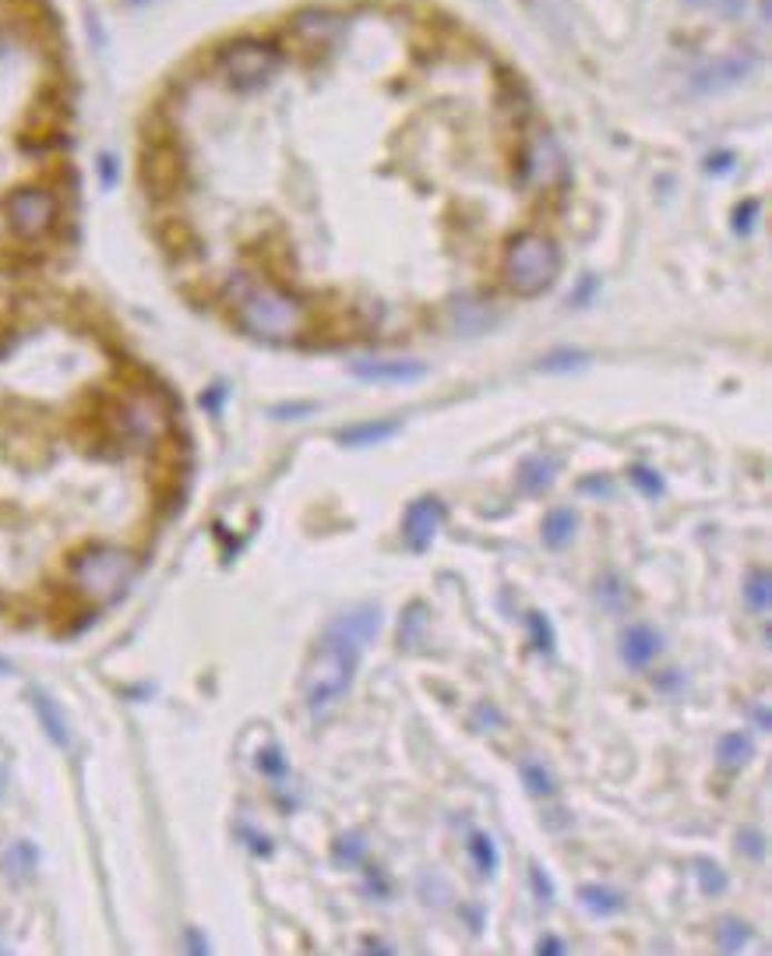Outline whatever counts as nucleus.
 Here are the masks:
<instances>
[{"label": "nucleus", "mask_w": 772, "mask_h": 956, "mask_svg": "<svg viewBox=\"0 0 772 956\" xmlns=\"http://www.w3.org/2000/svg\"><path fill=\"white\" fill-rule=\"evenodd\" d=\"M522 784H526V791L532 794V798H553V794H558V784H553V776H550V769L544 766V763H522Z\"/></svg>", "instance_id": "4be33fe9"}, {"label": "nucleus", "mask_w": 772, "mask_h": 956, "mask_svg": "<svg viewBox=\"0 0 772 956\" xmlns=\"http://www.w3.org/2000/svg\"><path fill=\"white\" fill-rule=\"evenodd\" d=\"M537 953L540 956H561V953H568V946L561 939H553V935H544V939L537 943Z\"/></svg>", "instance_id": "4c0bfd02"}, {"label": "nucleus", "mask_w": 772, "mask_h": 956, "mask_svg": "<svg viewBox=\"0 0 772 956\" xmlns=\"http://www.w3.org/2000/svg\"><path fill=\"white\" fill-rule=\"evenodd\" d=\"M529 883H532V893H537V900L553 904V883L547 879V872L540 865H529Z\"/></svg>", "instance_id": "c756f323"}, {"label": "nucleus", "mask_w": 772, "mask_h": 956, "mask_svg": "<svg viewBox=\"0 0 772 956\" xmlns=\"http://www.w3.org/2000/svg\"><path fill=\"white\" fill-rule=\"evenodd\" d=\"M230 311L247 335L265 343H293L311 329V311L301 296L290 290L265 283L257 275H233L230 279Z\"/></svg>", "instance_id": "f03ea898"}, {"label": "nucleus", "mask_w": 772, "mask_h": 956, "mask_svg": "<svg viewBox=\"0 0 772 956\" xmlns=\"http://www.w3.org/2000/svg\"><path fill=\"white\" fill-rule=\"evenodd\" d=\"M32 706H35L39 724H43V731L50 734V742H53L57 748H71V745H74V734H71V724H68L64 710L57 706L43 688H32Z\"/></svg>", "instance_id": "ddd939ff"}, {"label": "nucleus", "mask_w": 772, "mask_h": 956, "mask_svg": "<svg viewBox=\"0 0 772 956\" xmlns=\"http://www.w3.org/2000/svg\"><path fill=\"white\" fill-rule=\"evenodd\" d=\"M738 844H741V851L748 854V858H755V862L765 858V836H762L759 829H741V833H738Z\"/></svg>", "instance_id": "c85d7f7f"}, {"label": "nucleus", "mask_w": 772, "mask_h": 956, "mask_svg": "<svg viewBox=\"0 0 772 956\" xmlns=\"http://www.w3.org/2000/svg\"><path fill=\"white\" fill-rule=\"evenodd\" d=\"M353 374L364 378V382H378V385H409V382H420L427 368L420 361H356Z\"/></svg>", "instance_id": "9b49d317"}, {"label": "nucleus", "mask_w": 772, "mask_h": 956, "mask_svg": "<svg viewBox=\"0 0 772 956\" xmlns=\"http://www.w3.org/2000/svg\"><path fill=\"white\" fill-rule=\"evenodd\" d=\"M751 755H755V742L741 731H730L717 742V763L723 773H741L751 763Z\"/></svg>", "instance_id": "2eb2a0df"}, {"label": "nucleus", "mask_w": 772, "mask_h": 956, "mask_svg": "<svg viewBox=\"0 0 772 956\" xmlns=\"http://www.w3.org/2000/svg\"><path fill=\"white\" fill-rule=\"evenodd\" d=\"M145 181H152L155 191H170L181 181V155L173 149H155L152 155H145Z\"/></svg>", "instance_id": "f3484780"}, {"label": "nucleus", "mask_w": 772, "mask_h": 956, "mask_svg": "<svg viewBox=\"0 0 772 956\" xmlns=\"http://www.w3.org/2000/svg\"><path fill=\"white\" fill-rule=\"evenodd\" d=\"M526 625H529V632H532V650L537 653H553V628H550V617L547 614H540V611H529L526 614Z\"/></svg>", "instance_id": "bb28decb"}, {"label": "nucleus", "mask_w": 772, "mask_h": 956, "mask_svg": "<svg viewBox=\"0 0 772 956\" xmlns=\"http://www.w3.org/2000/svg\"><path fill=\"white\" fill-rule=\"evenodd\" d=\"M11 865H18V872L22 875H29L32 872V865H35V851H32V844H18L14 851H11V858H8Z\"/></svg>", "instance_id": "72a5a7b5"}, {"label": "nucleus", "mask_w": 772, "mask_h": 956, "mask_svg": "<svg viewBox=\"0 0 772 956\" xmlns=\"http://www.w3.org/2000/svg\"><path fill=\"white\" fill-rule=\"evenodd\" d=\"M755 215H759V202H744V205L738 209V215H734L738 230H741V233H748L751 227H755Z\"/></svg>", "instance_id": "c9c22d12"}, {"label": "nucleus", "mask_w": 772, "mask_h": 956, "mask_svg": "<svg viewBox=\"0 0 772 956\" xmlns=\"http://www.w3.org/2000/svg\"><path fill=\"white\" fill-rule=\"evenodd\" d=\"M501 724H505V716L494 710V706H480V710H477V721H473V727H487V731H490V727H501Z\"/></svg>", "instance_id": "e433bc0d"}, {"label": "nucleus", "mask_w": 772, "mask_h": 956, "mask_svg": "<svg viewBox=\"0 0 772 956\" xmlns=\"http://www.w3.org/2000/svg\"><path fill=\"white\" fill-rule=\"evenodd\" d=\"M283 68V57L272 43H257V39H241L233 43L223 57H220V74L233 89H262L265 82H272L275 74Z\"/></svg>", "instance_id": "39448f33"}, {"label": "nucleus", "mask_w": 772, "mask_h": 956, "mask_svg": "<svg viewBox=\"0 0 772 956\" xmlns=\"http://www.w3.org/2000/svg\"><path fill=\"white\" fill-rule=\"evenodd\" d=\"M399 431H403L399 421H370V424H353V427L339 431L335 434V442L346 445V449H374V445L392 442Z\"/></svg>", "instance_id": "4468645a"}, {"label": "nucleus", "mask_w": 772, "mask_h": 956, "mask_svg": "<svg viewBox=\"0 0 772 956\" xmlns=\"http://www.w3.org/2000/svg\"><path fill=\"white\" fill-rule=\"evenodd\" d=\"M382 632V607L378 604H360L346 611L343 617L322 632L318 646H314L307 674H304V700L307 713L314 721H328L346 700V692L360 671L364 650L378 640Z\"/></svg>", "instance_id": "f257e3e1"}, {"label": "nucleus", "mask_w": 772, "mask_h": 956, "mask_svg": "<svg viewBox=\"0 0 772 956\" xmlns=\"http://www.w3.org/2000/svg\"><path fill=\"white\" fill-rule=\"evenodd\" d=\"M121 427L134 437V442L152 445L170 431V413L155 395H131L121 406Z\"/></svg>", "instance_id": "6e6552de"}, {"label": "nucleus", "mask_w": 772, "mask_h": 956, "mask_svg": "<svg viewBox=\"0 0 772 956\" xmlns=\"http://www.w3.org/2000/svg\"><path fill=\"white\" fill-rule=\"evenodd\" d=\"M558 466L561 463L553 460V455H532L519 470V487L526 494H544L553 484V476H558Z\"/></svg>", "instance_id": "a211bd4d"}, {"label": "nucleus", "mask_w": 772, "mask_h": 956, "mask_svg": "<svg viewBox=\"0 0 772 956\" xmlns=\"http://www.w3.org/2000/svg\"><path fill=\"white\" fill-rule=\"evenodd\" d=\"M576 530H579L576 509H550L544 515V544L550 551H565L571 541H576Z\"/></svg>", "instance_id": "dca6fc26"}, {"label": "nucleus", "mask_w": 772, "mask_h": 956, "mask_svg": "<svg viewBox=\"0 0 772 956\" xmlns=\"http://www.w3.org/2000/svg\"><path fill=\"white\" fill-rule=\"evenodd\" d=\"M501 275L508 290L519 296H537L553 286V279L561 275V251L547 233H519L505 251Z\"/></svg>", "instance_id": "20e7f679"}, {"label": "nucleus", "mask_w": 772, "mask_h": 956, "mask_svg": "<svg viewBox=\"0 0 772 956\" xmlns=\"http://www.w3.org/2000/svg\"><path fill=\"white\" fill-rule=\"evenodd\" d=\"M364 953H385V956H392L395 949L388 946V943H382V939H364V946H360Z\"/></svg>", "instance_id": "a19ab883"}, {"label": "nucleus", "mask_w": 772, "mask_h": 956, "mask_svg": "<svg viewBox=\"0 0 772 956\" xmlns=\"http://www.w3.org/2000/svg\"><path fill=\"white\" fill-rule=\"evenodd\" d=\"M346 26H349L346 14H339V11H328V8L304 11L301 18H296V36L311 47L328 50V47L339 43V39H346Z\"/></svg>", "instance_id": "9d476101"}, {"label": "nucleus", "mask_w": 772, "mask_h": 956, "mask_svg": "<svg viewBox=\"0 0 772 956\" xmlns=\"http://www.w3.org/2000/svg\"><path fill=\"white\" fill-rule=\"evenodd\" d=\"M314 406H280V410H272V416H280V421H286V416H304V413H311Z\"/></svg>", "instance_id": "ea45409f"}, {"label": "nucleus", "mask_w": 772, "mask_h": 956, "mask_svg": "<svg viewBox=\"0 0 772 956\" xmlns=\"http://www.w3.org/2000/svg\"><path fill=\"white\" fill-rule=\"evenodd\" d=\"M451 325L463 335H477L490 325V308H484L477 301H459L451 311Z\"/></svg>", "instance_id": "412c9836"}, {"label": "nucleus", "mask_w": 772, "mask_h": 956, "mask_svg": "<svg viewBox=\"0 0 772 956\" xmlns=\"http://www.w3.org/2000/svg\"><path fill=\"white\" fill-rule=\"evenodd\" d=\"M576 364H586V353H558V356H547L540 368H547V371H568V368H576Z\"/></svg>", "instance_id": "473e14b6"}, {"label": "nucleus", "mask_w": 772, "mask_h": 956, "mask_svg": "<svg viewBox=\"0 0 772 956\" xmlns=\"http://www.w3.org/2000/svg\"><path fill=\"white\" fill-rule=\"evenodd\" d=\"M367 893H370V896H378V900H388V896H392V886H388V879H385V872H378V868H370V872H367Z\"/></svg>", "instance_id": "f704fd0d"}, {"label": "nucleus", "mask_w": 772, "mask_h": 956, "mask_svg": "<svg viewBox=\"0 0 772 956\" xmlns=\"http://www.w3.org/2000/svg\"><path fill=\"white\" fill-rule=\"evenodd\" d=\"M660 650H663V635L652 625H642V622L628 625L624 635H621V656H624V664L636 667V671H642V667H649L652 661H657Z\"/></svg>", "instance_id": "f8f14e48"}, {"label": "nucleus", "mask_w": 772, "mask_h": 956, "mask_svg": "<svg viewBox=\"0 0 772 956\" xmlns=\"http://www.w3.org/2000/svg\"><path fill=\"white\" fill-rule=\"evenodd\" d=\"M751 939V928L738 918H723L720 922V932H717V943L723 953H741Z\"/></svg>", "instance_id": "a878e982"}, {"label": "nucleus", "mask_w": 772, "mask_h": 956, "mask_svg": "<svg viewBox=\"0 0 772 956\" xmlns=\"http://www.w3.org/2000/svg\"><path fill=\"white\" fill-rule=\"evenodd\" d=\"M579 900L586 904L589 914H600V918H613V914H621L628 907L624 893L610 889V886H582Z\"/></svg>", "instance_id": "6ab92c4d"}, {"label": "nucleus", "mask_w": 772, "mask_h": 956, "mask_svg": "<svg viewBox=\"0 0 772 956\" xmlns=\"http://www.w3.org/2000/svg\"><path fill=\"white\" fill-rule=\"evenodd\" d=\"M364 858H367V841H364L360 833H346V836H339V841H335V865L360 868Z\"/></svg>", "instance_id": "b1692460"}, {"label": "nucleus", "mask_w": 772, "mask_h": 956, "mask_svg": "<svg viewBox=\"0 0 772 956\" xmlns=\"http://www.w3.org/2000/svg\"><path fill=\"white\" fill-rule=\"evenodd\" d=\"M184 939H187V949H191V953H209V943L202 939V935H197V928H187Z\"/></svg>", "instance_id": "58836bf2"}, {"label": "nucleus", "mask_w": 772, "mask_h": 956, "mask_svg": "<svg viewBox=\"0 0 772 956\" xmlns=\"http://www.w3.org/2000/svg\"><path fill=\"white\" fill-rule=\"evenodd\" d=\"M138 575V557L113 544H92L71 557V583L95 604L116 601Z\"/></svg>", "instance_id": "7ed1b4c3"}, {"label": "nucleus", "mask_w": 772, "mask_h": 956, "mask_svg": "<svg viewBox=\"0 0 772 956\" xmlns=\"http://www.w3.org/2000/svg\"><path fill=\"white\" fill-rule=\"evenodd\" d=\"M257 769L268 773V776H283V773H286L283 752H280V748H265L262 755H257Z\"/></svg>", "instance_id": "7c9ffc66"}, {"label": "nucleus", "mask_w": 772, "mask_h": 956, "mask_svg": "<svg viewBox=\"0 0 772 956\" xmlns=\"http://www.w3.org/2000/svg\"><path fill=\"white\" fill-rule=\"evenodd\" d=\"M695 872H699V886H702L705 896H720V893L727 889V875H723V868H720L717 862L699 858V862H695Z\"/></svg>", "instance_id": "cd10ccee"}, {"label": "nucleus", "mask_w": 772, "mask_h": 956, "mask_svg": "<svg viewBox=\"0 0 772 956\" xmlns=\"http://www.w3.org/2000/svg\"><path fill=\"white\" fill-rule=\"evenodd\" d=\"M769 596H772V575L769 568H755L748 575V586H744V601L751 611H769Z\"/></svg>", "instance_id": "393cba45"}, {"label": "nucleus", "mask_w": 772, "mask_h": 956, "mask_svg": "<svg viewBox=\"0 0 772 956\" xmlns=\"http://www.w3.org/2000/svg\"><path fill=\"white\" fill-rule=\"evenodd\" d=\"M631 476H636V484H639L646 494H660V491H663V481H660V473H657V470L636 466V470H631Z\"/></svg>", "instance_id": "2f4dec72"}, {"label": "nucleus", "mask_w": 772, "mask_h": 956, "mask_svg": "<svg viewBox=\"0 0 772 956\" xmlns=\"http://www.w3.org/2000/svg\"><path fill=\"white\" fill-rule=\"evenodd\" d=\"M441 523H445V505H441V497H417V502H413L409 509H406V515H403V536H406V544L413 547V551H427L430 544H434V536H438V530H441Z\"/></svg>", "instance_id": "1a4fd4ad"}, {"label": "nucleus", "mask_w": 772, "mask_h": 956, "mask_svg": "<svg viewBox=\"0 0 772 956\" xmlns=\"http://www.w3.org/2000/svg\"><path fill=\"white\" fill-rule=\"evenodd\" d=\"M466 851H469V858H473V865H477V872L484 875V879H490V875H498V868H501V854H498V847H494V841H490L487 833H469Z\"/></svg>", "instance_id": "aec40b11"}, {"label": "nucleus", "mask_w": 772, "mask_h": 956, "mask_svg": "<svg viewBox=\"0 0 772 956\" xmlns=\"http://www.w3.org/2000/svg\"><path fill=\"white\" fill-rule=\"evenodd\" d=\"M424 628H427V607L409 604V611L403 614V625H399V643L406 650H417L424 643Z\"/></svg>", "instance_id": "5701e85b"}, {"label": "nucleus", "mask_w": 772, "mask_h": 956, "mask_svg": "<svg viewBox=\"0 0 772 956\" xmlns=\"http://www.w3.org/2000/svg\"><path fill=\"white\" fill-rule=\"evenodd\" d=\"M11 233L22 241H39L57 223V198L47 188H14L4 202Z\"/></svg>", "instance_id": "423d86ee"}, {"label": "nucleus", "mask_w": 772, "mask_h": 956, "mask_svg": "<svg viewBox=\"0 0 772 956\" xmlns=\"http://www.w3.org/2000/svg\"><path fill=\"white\" fill-rule=\"evenodd\" d=\"M519 173L537 191H561L568 184V163L561 145L547 131H537L519 152Z\"/></svg>", "instance_id": "0eeeda50"}]
</instances>
